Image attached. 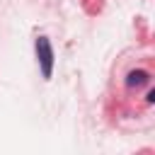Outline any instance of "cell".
Wrapping results in <instances>:
<instances>
[{
  "label": "cell",
  "mask_w": 155,
  "mask_h": 155,
  "mask_svg": "<svg viewBox=\"0 0 155 155\" xmlns=\"http://www.w3.org/2000/svg\"><path fill=\"white\" fill-rule=\"evenodd\" d=\"M145 102H148V104H153V102H155V92H153V90L145 94Z\"/></svg>",
  "instance_id": "3957f363"
},
{
  "label": "cell",
  "mask_w": 155,
  "mask_h": 155,
  "mask_svg": "<svg viewBox=\"0 0 155 155\" xmlns=\"http://www.w3.org/2000/svg\"><path fill=\"white\" fill-rule=\"evenodd\" d=\"M150 82V73L148 70H131L126 75V87H143Z\"/></svg>",
  "instance_id": "7a4b0ae2"
},
{
  "label": "cell",
  "mask_w": 155,
  "mask_h": 155,
  "mask_svg": "<svg viewBox=\"0 0 155 155\" xmlns=\"http://www.w3.org/2000/svg\"><path fill=\"white\" fill-rule=\"evenodd\" d=\"M34 48H36V63H39V68H41V75H44V80H51V75H53V46H51V41L46 39V36H36V44H34Z\"/></svg>",
  "instance_id": "6da1fadb"
}]
</instances>
